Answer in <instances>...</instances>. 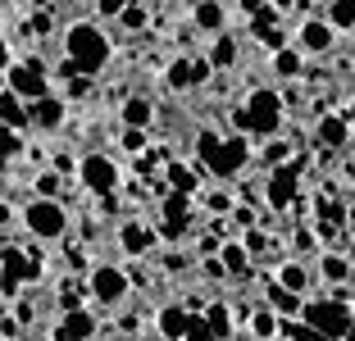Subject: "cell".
<instances>
[{
    "label": "cell",
    "instance_id": "cell-1",
    "mask_svg": "<svg viewBox=\"0 0 355 341\" xmlns=\"http://www.w3.org/2000/svg\"><path fill=\"white\" fill-rule=\"evenodd\" d=\"M232 123H237L241 137H273L282 128V96L269 91V87L251 91L241 100V110L232 114Z\"/></svg>",
    "mask_w": 355,
    "mask_h": 341
},
{
    "label": "cell",
    "instance_id": "cell-2",
    "mask_svg": "<svg viewBox=\"0 0 355 341\" xmlns=\"http://www.w3.org/2000/svg\"><path fill=\"white\" fill-rule=\"evenodd\" d=\"M196 150L200 159H205V168L214 177H232L246 159H251V146H246V137H228V141H219L214 132H200L196 137Z\"/></svg>",
    "mask_w": 355,
    "mask_h": 341
},
{
    "label": "cell",
    "instance_id": "cell-3",
    "mask_svg": "<svg viewBox=\"0 0 355 341\" xmlns=\"http://www.w3.org/2000/svg\"><path fill=\"white\" fill-rule=\"evenodd\" d=\"M64 51L78 64V73H96L110 60V42H105V32L92 28V23H73V28L64 32Z\"/></svg>",
    "mask_w": 355,
    "mask_h": 341
},
{
    "label": "cell",
    "instance_id": "cell-4",
    "mask_svg": "<svg viewBox=\"0 0 355 341\" xmlns=\"http://www.w3.org/2000/svg\"><path fill=\"white\" fill-rule=\"evenodd\" d=\"M301 319L305 323H314V328L324 332V337H333V341H346L355 332V314H351V305H346L342 296H333V300H314V305H305L301 310Z\"/></svg>",
    "mask_w": 355,
    "mask_h": 341
},
{
    "label": "cell",
    "instance_id": "cell-5",
    "mask_svg": "<svg viewBox=\"0 0 355 341\" xmlns=\"http://www.w3.org/2000/svg\"><path fill=\"white\" fill-rule=\"evenodd\" d=\"M23 223H28L32 237L55 241V237H64L69 214H64V205H60L55 196H37V200H28V209H23Z\"/></svg>",
    "mask_w": 355,
    "mask_h": 341
},
{
    "label": "cell",
    "instance_id": "cell-6",
    "mask_svg": "<svg viewBox=\"0 0 355 341\" xmlns=\"http://www.w3.org/2000/svg\"><path fill=\"white\" fill-rule=\"evenodd\" d=\"M5 87L23 100H42L51 96V78H46V64L42 60H23V64H10L5 69Z\"/></svg>",
    "mask_w": 355,
    "mask_h": 341
},
{
    "label": "cell",
    "instance_id": "cell-7",
    "mask_svg": "<svg viewBox=\"0 0 355 341\" xmlns=\"http://www.w3.org/2000/svg\"><path fill=\"white\" fill-rule=\"evenodd\" d=\"M28 278H37V259H28L23 250L5 246L0 250V296L5 300L19 296V282H28Z\"/></svg>",
    "mask_w": 355,
    "mask_h": 341
},
{
    "label": "cell",
    "instance_id": "cell-8",
    "mask_svg": "<svg viewBox=\"0 0 355 341\" xmlns=\"http://www.w3.org/2000/svg\"><path fill=\"white\" fill-rule=\"evenodd\" d=\"M296 177H301V164H273L269 182H264V200H269V209H287L296 200Z\"/></svg>",
    "mask_w": 355,
    "mask_h": 341
},
{
    "label": "cell",
    "instance_id": "cell-9",
    "mask_svg": "<svg viewBox=\"0 0 355 341\" xmlns=\"http://www.w3.org/2000/svg\"><path fill=\"white\" fill-rule=\"evenodd\" d=\"M78 177H83V186L96 191V196H110L119 186V168H114V159H105V155H87L83 168H78Z\"/></svg>",
    "mask_w": 355,
    "mask_h": 341
},
{
    "label": "cell",
    "instance_id": "cell-10",
    "mask_svg": "<svg viewBox=\"0 0 355 341\" xmlns=\"http://www.w3.org/2000/svg\"><path fill=\"white\" fill-rule=\"evenodd\" d=\"M128 291V273L114 269V264H101V269L92 273V296L101 300V305H119Z\"/></svg>",
    "mask_w": 355,
    "mask_h": 341
},
{
    "label": "cell",
    "instance_id": "cell-11",
    "mask_svg": "<svg viewBox=\"0 0 355 341\" xmlns=\"http://www.w3.org/2000/svg\"><path fill=\"white\" fill-rule=\"evenodd\" d=\"M96 337V319L87 310H64L60 328H55V341H92Z\"/></svg>",
    "mask_w": 355,
    "mask_h": 341
},
{
    "label": "cell",
    "instance_id": "cell-12",
    "mask_svg": "<svg viewBox=\"0 0 355 341\" xmlns=\"http://www.w3.org/2000/svg\"><path fill=\"white\" fill-rule=\"evenodd\" d=\"M346 137H351V123H346L342 114H324V119H319V128H314V141L324 146V150H342Z\"/></svg>",
    "mask_w": 355,
    "mask_h": 341
},
{
    "label": "cell",
    "instance_id": "cell-13",
    "mask_svg": "<svg viewBox=\"0 0 355 341\" xmlns=\"http://www.w3.org/2000/svg\"><path fill=\"white\" fill-rule=\"evenodd\" d=\"M119 241H123L128 255H146L150 241H155V227H146L141 218H128V223L119 227Z\"/></svg>",
    "mask_w": 355,
    "mask_h": 341
},
{
    "label": "cell",
    "instance_id": "cell-14",
    "mask_svg": "<svg viewBox=\"0 0 355 341\" xmlns=\"http://www.w3.org/2000/svg\"><path fill=\"white\" fill-rule=\"evenodd\" d=\"M28 123H37V128H60L64 123V100H55V96L28 100Z\"/></svg>",
    "mask_w": 355,
    "mask_h": 341
},
{
    "label": "cell",
    "instance_id": "cell-15",
    "mask_svg": "<svg viewBox=\"0 0 355 341\" xmlns=\"http://www.w3.org/2000/svg\"><path fill=\"white\" fill-rule=\"evenodd\" d=\"M333 32L337 28L328 19H310L301 28V46H305V51H328V46H333Z\"/></svg>",
    "mask_w": 355,
    "mask_h": 341
},
{
    "label": "cell",
    "instance_id": "cell-16",
    "mask_svg": "<svg viewBox=\"0 0 355 341\" xmlns=\"http://www.w3.org/2000/svg\"><path fill=\"white\" fill-rule=\"evenodd\" d=\"M187 328H191V314L187 310H178V305H164V310H159V332H164L168 341H182V337H187Z\"/></svg>",
    "mask_w": 355,
    "mask_h": 341
},
{
    "label": "cell",
    "instance_id": "cell-17",
    "mask_svg": "<svg viewBox=\"0 0 355 341\" xmlns=\"http://www.w3.org/2000/svg\"><path fill=\"white\" fill-rule=\"evenodd\" d=\"M0 123H5V128H28V110H23V96H14L10 87L0 91Z\"/></svg>",
    "mask_w": 355,
    "mask_h": 341
},
{
    "label": "cell",
    "instance_id": "cell-18",
    "mask_svg": "<svg viewBox=\"0 0 355 341\" xmlns=\"http://www.w3.org/2000/svg\"><path fill=\"white\" fill-rule=\"evenodd\" d=\"M278 332H282L287 341H333V337H324V332L314 328V323H305V319H282Z\"/></svg>",
    "mask_w": 355,
    "mask_h": 341
},
{
    "label": "cell",
    "instance_id": "cell-19",
    "mask_svg": "<svg viewBox=\"0 0 355 341\" xmlns=\"http://www.w3.org/2000/svg\"><path fill=\"white\" fill-rule=\"evenodd\" d=\"M196 28H205V32L223 28V5L219 0H196Z\"/></svg>",
    "mask_w": 355,
    "mask_h": 341
},
{
    "label": "cell",
    "instance_id": "cell-20",
    "mask_svg": "<svg viewBox=\"0 0 355 341\" xmlns=\"http://www.w3.org/2000/svg\"><path fill=\"white\" fill-rule=\"evenodd\" d=\"M269 305L278 314H287V319H292V314H301V296H296V291H287L282 282H278V287H269Z\"/></svg>",
    "mask_w": 355,
    "mask_h": 341
},
{
    "label": "cell",
    "instance_id": "cell-21",
    "mask_svg": "<svg viewBox=\"0 0 355 341\" xmlns=\"http://www.w3.org/2000/svg\"><path fill=\"white\" fill-rule=\"evenodd\" d=\"M232 60H237V42H232V37H214V46H209V64H214V69H228Z\"/></svg>",
    "mask_w": 355,
    "mask_h": 341
},
{
    "label": "cell",
    "instance_id": "cell-22",
    "mask_svg": "<svg viewBox=\"0 0 355 341\" xmlns=\"http://www.w3.org/2000/svg\"><path fill=\"white\" fill-rule=\"evenodd\" d=\"M328 23L333 28H355V0H328Z\"/></svg>",
    "mask_w": 355,
    "mask_h": 341
},
{
    "label": "cell",
    "instance_id": "cell-23",
    "mask_svg": "<svg viewBox=\"0 0 355 341\" xmlns=\"http://www.w3.org/2000/svg\"><path fill=\"white\" fill-rule=\"evenodd\" d=\"M278 282H282L287 291H296V296H301L310 278H305V269H301V264H282V269H278Z\"/></svg>",
    "mask_w": 355,
    "mask_h": 341
},
{
    "label": "cell",
    "instance_id": "cell-24",
    "mask_svg": "<svg viewBox=\"0 0 355 341\" xmlns=\"http://www.w3.org/2000/svg\"><path fill=\"white\" fill-rule=\"evenodd\" d=\"M123 123L128 128H146L150 123V105L146 100H128L123 105Z\"/></svg>",
    "mask_w": 355,
    "mask_h": 341
},
{
    "label": "cell",
    "instance_id": "cell-25",
    "mask_svg": "<svg viewBox=\"0 0 355 341\" xmlns=\"http://www.w3.org/2000/svg\"><path fill=\"white\" fill-rule=\"evenodd\" d=\"M273 69H278L282 78H296V73H301V55H296V51H287V46H282V51L273 55Z\"/></svg>",
    "mask_w": 355,
    "mask_h": 341
},
{
    "label": "cell",
    "instance_id": "cell-26",
    "mask_svg": "<svg viewBox=\"0 0 355 341\" xmlns=\"http://www.w3.org/2000/svg\"><path fill=\"white\" fill-rule=\"evenodd\" d=\"M346 218V209L337 200H319V227H337Z\"/></svg>",
    "mask_w": 355,
    "mask_h": 341
},
{
    "label": "cell",
    "instance_id": "cell-27",
    "mask_svg": "<svg viewBox=\"0 0 355 341\" xmlns=\"http://www.w3.org/2000/svg\"><path fill=\"white\" fill-rule=\"evenodd\" d=\"M223 269L228 273H246V246H223Z\"/></svg>",
    "mask_w": 355,
    "mask_h": 341
},
{
    "label": "cell",
    "instance_id": "cell-28",
    "mask_svg": "<svg viewBox=\"0 0 355 341\" xmlns=\"http://www.w3.org/2000/svg\"><path fill=\"white\" fill-rule=\"evenodd\" d=\"M19 150H23V146H19V128H5V123H0V155L14 159Z\"/></svg>",
    "mask_w": 355,
    "mask_h": 341
},
{
    "label": "cell",
    "instance_id": "cell-29",
    "mask_svg": "<svg viewBox=\"0 0 355 341\" xmlns=\"http://www.w3.org/2000/svg\"><path fill=\"white\" fill-rule=\"evenodd\" d=\"M324 278H328V282L351 278V269H346V259H342V255H324Z\"/></svg>",
    "mask_w": 355,
    "mask_h": 341
},
{
    "label": "cell",
    "instance_id": "cell-30",
    "mask_svg": "<svg viewBox=\"0 0 355 341\" xmlns=\"http://www.w3.org/2000/svg\"><path fill=\"white\" fill-rule=\"evenodd\" d=\"M182 341H219V332L209 328L205 319H196V314H191V328H187V337H182Z\"/></svg>",
    "mask_w": 355,
    "mask_h": 341
},
{
    "label": "cell",
    "instance_id": "cell-31",
    "mask_svg": "<svg viewBox=\"0 0 355 341\" xmlns=\"http://www.w3.org/2000/svg\"><path fill=\"white\" fill-rule=\"evenodd\" d=\"M168 182H173V191H182V196H191V191H196V177L187 173V168H168Z\"/></svg>",
    "mask_w": 355,
    "mask_h": 341
},
{
    "label": "cell",
    "instance_id": "cell-32",
    "mask_svg": "<svg viewBox=\"0 0 355 341\" xmlns=\"http://www.w3.org/2000/svg\"><path fill=\"white\" fill-rule=\"evenodd\" d=\"M251 332H255V337H273V332H278V323H273V314H269V310H260V314L251 319Z\"/></svg>",
    "mask_w": 355,
    "mask_h": 341
},
{
    "label": "cell",
    "instance_id": "cell-33",
    "mask_svg": "<svg viewBox=\"0 0 355 341\" xmlns=\"http://www.w3.org/2000/svg\"><path fill=\"white\" fill-rule=\"evenodd\" d=\"M205 323H209V328H214V332H219V341L228 337V310H223V305H214V310L205 314Z\"/></svg>",
    "mask_w": 355,
    "mask_h": 341
},
{
    "label": "cell",
    "instance_id": "cell-34",
    "mask_svg": "<svg viewBox=\"0 0 355 341\" xmlns=\"http://www.w3.org/2000/svg\"><path fill=\"white\" fill-rule=\"evenodd\" d=\"M119 19H123V28H146V10H141V5H132V0H128V10L119 14Z\"/></svg>",
    "mask_w": 355,
    "mask_h": 341
},
{
    "label": "cell",
    "instance_id": "cell-35",
    "mask_svg": "<svg viewBox=\"0 0 355 341\" xmlns=\"http://www.w3.org/2000/svg\"><path fill=\"white\" fill-rule=\"evenodd\" d=\"M60 186H64L60 173H42L37 177V191H42V196H60Z\"/></svg>",
    "mask_w": 355,
    "mask_h": 341
},
{
    "label": "cell",
    "instance_id": "cell-36",
    "mask_svg": "<svg viewBox=\"0 0 355 341\" xmlns=\"http://www.w3.org/2000/svg\"><path fill=\"white\" fill-rule=\"evenodd\" d=\"M168 82L173 87H191V64H173V69H168Z\"/></svg>",
    "mask_w": 355,
    "mask_h": 341
},
{
    "label": "cell",
    "instance_id": "cell-37",
    "mask_svg": "<svg viewBox=\"0 0 355 341\" xmlns=\"http://www.w3.org/2000/svg\"><path fill=\"white\" fill-rule=\"evenodd\" d=\"M96 10H101L105 19H119V14L128 10V0H96Z\"/></svg>",
    "mask_w": 355,
    "mask_h": 341
},
{
    "label": "cell",
    "instance_id": "cell-38",
    "mask_svg": "<svg viewBox=\"0 0 355 341\" xmlns=\"http://www.w3.org/2000/svg\"><path fill=\"white\" fill-rule=\"evenodd\" d=\"M60 305H64V310H83V296H78V291L64 282V287H60Z\"/></svg>",
    "mask_w": 355,
    "mask_h": 341
},
{
    "label": "cell",
    "instance_id": "cell-39",
    "mask_svg": "<svg viewBox=\"0 0 355 341\" xmlns=\"http://www.w3.org/2000/svg\"><path fill=\"white\" fill-rule=\"evenodd\" d=\"M141 146H146V132H141V128H128L123 132V150H141Z\"/></svg>",
    "mask_w": 355,
    "mask_h": 341
},
{
    "label": "cell",
    "instance_id": "cell-40",
    "mask_svg": "<svg viewBox=\"0 0 355 341\" xmlns=\"http://www.w3.org/2000/svg\"><path fill=\"white\" fill-rule=\"evenodd\" d=\"M264 159H273V164H282V159H287V146H282V141H269V150H264Z\"/></svg>",
    "mask_w": 355,
    "mask_h": 341
},
{
    "label": "cell",
    "instance_id": "cell-41",
    "mask_svg": "<svg viewBox=\"0 0 355 341\" xmlns=\"http://www.w3.org/2000/svg\"><path fill=\"white\" fill-rule=\"evenodd\" d=\"M5 69H10V46L0 42V73H5Z\"/></svg>",
    "mask_w": 355,
    "mask_h": 341
},
{
    "label": "cell",
    "instance_id": "cell-42",
    "mask_svg": "<svg viewBox=\"0 0 355 341\" xmlns=\"http://www.w3.org/2000/svg\"><path fill=\"white\" fill-rule=\"evenodd\" d=\"M241 10H246V14H260V0H241Z\"/></svg>",
    "mask_w": 355,
    "mask_h": 341
},
{
    "label": "cell",
    "instance_id": "cell-43",
    "mask_svg": "<svg viewBox=\"0 0 355 341\" xmlns=\"http://www.w3.org/2000/svg\"><path fill=\"white\" fill-rule=\"evenodd\" d=\"M10 214H14V209H10V205H5V200H0V227L10 223Z\"/></svg>",
    "mask_w": 355,
    "mask_h": 341
},
{
    "label": "cell",
    "instance_id": "cell-44",
    "mask_svg": "<svg viewBox=\"0 0 355 341\" xmlns=\"http://www.w3.org/2000/svg\"><path fill=\"white\" fill-rule=\"evenodd\" d=\"M273 5H278V10H292V5H296V0H273Z\"/></svg>",
    "mask_w": 355,
    "mask_h": 341
},
{
    "label": "cell",
    "instance_id": "cell-45",
    "mask_svg": "<svg viewBox=\"0 0 355 341\" xmlns=\"http://www.w3.org/2000/svg\"><path fill=\"white\" fill-rule=\"evenodd\" d=\"M351 223H355V209H351Z\"/></svg>",
    "mask_w": 355,
    "mask_h": 341
},
{
    "label": "cell",
    "instance_id": "cell-46",
    "mask_svg": "<svg viewBox=\"0 0 355 341\" xmlns=\"http://www.w3.org/2000/svg\"><path fill=\"white\" fill-rule=\"evenodd\" d=\"M0 164H5V155H0Z\"/></svg>",
    "mask_w": 355,
    "mask_h": 341
},
{
    "label": "cell",
    "instance_id": "cell-47",
    "mask_svg": "<svg viewBox=\"0 0 355 341\" xmlns=\"http://www.w3.org/2000/svg\"><path fill=\"white\" fill-rule=\"evenodd\" d=\"M351 282H355V273H351Z\"/></svg>",
    "mask_w": 355,
    "mask_h": 341
},
{
    "label": "cell",
    "instance_id": "cell-48",
    "mask_svg": "<svg viewBox=\"0 0 355 341\" xmlns=\"http://www.w3.org/2000/svg\"><path fill=\"white\" fill-rule=\"evenodd\" d=\"M0 300H5V296H0Z\"/></svg>",
    "mask_w": 355,
    "mask_h": 341
}]
</instances>
